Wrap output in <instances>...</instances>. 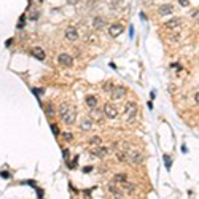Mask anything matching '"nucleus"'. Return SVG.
Listing matches in <instances>:
<instances>
[{"instance_id":"nucleus-12","label":"nucleus","mask_w":199,"mask_h":199,"mask_svg":"<svg viewBox=\"0 0 199 199\" xmlns=\"http://www.w3.org/2000/svg\"><path fill=\"white\" fill-rule=\"evenodd\" d=\"M86 105L89 108H96L97 107V97L96 96H88L86 97Z\"/></svg>"},{"instance_id":"nucleus-30","label":"nucleus","mask_w":199,"mask_h":199,"mask_svg":"<svg viewBox=\"0 0 199 199\" xmlns=\"http://www.w3.org/2000/svg\"><path fill=\"white\" fill-rule=\"evenodd\" d=\"M194 101H196V104L199 102V92H196V94H194Z\"/></svg>"},{"instance_id":"nucleus-20","label":"nucleus","mask_w":199,"mask_h":199,"mask_svg":"<svg viewBox=\"0 0 199 199\" xmlns=\"http://www.w3.org/2000/svg\"><path fill=\"white\" fill-rule=\"evenodd\" d=\"M164 163H166V167H167V169H170V166H172V159H170V158L167 156V154L164 156Z\"/></svg>"},{"instance_id":"nucleus-27","label":"nucleus","mask_w":199,"mask_h":199,"mask_svg":"<svg viewBox=\"0 0 199 199\" xmlns=\"http://www.w3.org/2000/svg\"><path fill=\"white\" fill-rule=\"evenodd\" d=\"M179 2H180L182 7H188V5H190V2H188V0H179Z\"/></svg>"},{"instance_id":"nucleus-23","label":"nucleus","mask_w":199,"mask_h":199,"mask_svg":"<svg viewBox=\"0 0 199 199\" xmlns=\"http://www.w3.org/2000/svg\"><path fill=\"white\" fill-rule=\"evenodd\" d=\"M0 177H2V179H11V175H10V172H5V170H3V172H0Z\"/></svg>"},{"instance_id":"nucleus-3","label":"nucleus","mask_w":199,"mask_h":199,"mask_svg":"<svg viewBox=\"0 0 199 199\" xmlns=\"http://www.w3.org/2000/svg\"><path fill=\"white\" fill-rule=\"evenodd\" d=\"M110 92H112V99H113V101H118V99L126 96V88L115 86V88H112V91H110Z\"/></svg>"},{"instance_id":"nucleus-18","label":"nucleus","mask_w":199,"mask_h":199,"mask_svg":"<svg viewBox=\"0 0 199 199\" xmlns=\"http://www.w3.org/2000/svg\"><path fill=\"white\" fill-rule=\"evenodd\" d=\"M89 143H91V145H99V143H101V137H97V135H94V137H91V140H89Z\"/></svg>"},{"instance_id":"nucleus-7","label":"nucleus","mask_w":199,"mask_h":199,"mask_svg":"<svg viewBox=\"0 0 199 199\" xmlns=\"http://www.w3.org/2000/svg\"><path fill=\"white\" fill-rule=\"evenodd\" d=\"M65 38L67 40H76L78 38V32H76L75 27H67L65 29Z\"/></svg>"},{"instance_id":"nucleus-9","label":"nucleus","mask_w":199,"mask_h":199,"mask_svg":"<svg viewBox=\"0 0 199 199\" xmlns=\"http://www.w3.org/2000/svg\"><path fill=\"white\" fill-rule=\"evenodd\" d=\"M135 113H137L135 104H132V102H128V104H126V115H128L129 118H134Z\"/></svg>"},{"instance_id":"nucleus-6","label":"nucleus","mask_w":199,"mask_h":199,"mask_svg":"<svg viewBox=\"0 0 199 199\" xmlns=\"http://www.w3.org/2000/svg\"><path fill=\"white\" fill-rule=\"evenodd\" d=\"M58 61L62 65H72V62H73V58H72L70 54H67V53H62V54H59Z\"/></svg>"},{"instance_id":"nucleus-28","label":"nucleus","mask_w":199,"mask_h":199,"mask_svg":"<svg viewBox=\"0 0 199 199\" xmlns=\"http://www.w3.org/2000/svg\"><path fill=\"white\" fill-rule=\"evenodd\" d=\"M46 112H48V115H53V113H54V110H53L51 105H48V107H46Z\"/></svg>"},{"instance_id":"nucleus-2","label":"nucleus","mask_w":199,"mask_h":199,"mask_svg":"<svg viewBox=\"0 0 199 199\" xmlns=\"http://www.w3.org/2000/svg\"><path fill=\"white\" fill-rule=\"evenodd\" d=\"M102 113H104V117H107L110 120H113V118L118 117V110H117V107H115V105H112V104H105Z\"/></svg>"},{"instance_id":"nucleus-26","label":"nucleus","mask_w":199,"mask_h":199,"mask_svg":"<svg viewBox=\"0 0 199 199\" xmlns=\"http://www.w3.org/2000/svg\"><path fill=\"white\" fill-rule=\"evenodd\" d=\"M104 89H105V91H112V83H104Z\"/></svg>"},{"instance_id":"nucleus-19","label":"nucleus","mask_w":199,"mask_h":199,"mask_svg":"<svg viewBox=\"0 0 199 199\" xmlns=\"http://www.w3.org/2000/svg\"><path fill=\"white\" fill-rule=\"evenodd\" d=\"M179 23H180V19L175 18V19H172V21H169V23H166V26H167V27H175Z\"/></svg>"},{"instance_id":"nucleus-31","label":"nucleus","mask_w":199,"mask_h":199,"mask_svg":"<svg viewBox=\"0 0 199 199\" xmlns=\"http://www.w3.org/2000/svg\"><path fill=\"white\" fill-rule=\"evenodd\" d=\"M69 2H70V3H75V2H76V0H69Z\"/></svg>"},{"instance_id":"nucleus-10","label":"nucleus","mask_w":199,"mask_h":199,"mask_svg":"<svg viewBox=\"0 0 199 199\" xmlns=\"http://www.w3.org/2000/svg\"><path fill=\"white\" fill-rule=\"evenodd\" d=\"M158 11H159V14L166 16V14H170V13L174 11V7L170 3H166V5H161V7L158 8Z\"/></svg>"},{"instance_id":"nucleus-24","label":"nucleus","mask_w":199,"mask_h":199,"mask_svg":"<svg viewBox=\"0 0 199 199\" xmlns=\"http://www.w3.org/2000/svg\"><path fill=\"white\" fill-rule=\"evenodd\" d=\"M124 188H126V190H128L129 193H132V191L135 190V186H134V185H129V183H126V185H124Z\"/></svg>"},{"instance_id":"nucleus-4","label":"nucleus","mask_w":199,"mask_h":199,"mask_svg":"<svg viewBox=\"0 0 199 199\" xmlns=\"http://www.w3.org/2000/svg\"><path fill=\"white\" fill-rule=\"evenodd\" d=\"M62 120H64V123L65 124H73L75 123V120H76V112L75 110H67L64 115H62Z\"/></svg>"},{"instance_id":"nucleus-14","label":"nucleus","mask_w":199,"mask_h":199,"mask_svg":"<svg viewBox=\"0 0 199 199\" xmlns=\"http://www.w3.org/2000/svg\"><path fill=\"white\" fill-rule=\"evenodd\" d=\"M108 154V150L107 148H99V150H94L92 151V156H97V158H104Z\"/></svg>"},{"instance_id":"nucleus-17","label":"nucleus","mask_w":199,"mask_h":199,"mask_svg":"<svg viewBox=\"0 0 199 199\" xmlns=\"http://www.w3.org/2000/svg\"><path fill=\"white\" fill-rule=\"evenodd\" d=\"M67 110H69V105H67V104H62V105L59 107V115L62 117V115H64L65 112H67Z\"/></svg>"},{"instance_id":"nucleus-13","label":"nucleus","mask_w":199,"mask_h":199,"mask_svg":"<svg viewBox=\"0 0 199 199\" xmlns=\"http://www.w3.org/2000/svg\"><path fill=\"white\" fill-rule=\"evenodd\" d=\"M104 24H105V19L101 18V16H99V18H94V21H92V26L96 27V29H102Z\"/></svg>"},{"instance_id":"nucleus-1","label":"nucleus","mask_w":199,"mask_h":199,"mask_svg":"<svg viewBox=\"0 0 199 199\" xmlns=\"http://www.w3.org/2000/svg\"><path fill=\"white\" fill-rule=\"evenodd\" d=\"M126 153V161H129L132 164H140L143 161V154L137 150H129V151H124Z\"/></svg>"},{"instance_id":"nucleus-25","label":"nucleus","mask_w":199,"mask_h":199,"mask_svg":"<svg viewBox=\"0 0 199 199\" xmlns=\"http://www.w3.org/2000/svg\"><path fill=\"white\" fill-rule=\"evenodd\" d=\"M24 21H26V16L23 14V16H21V19H19V24H18L19 29H21V27H24Z\"/></svg>"},{"instance_id":"nucleus-15","label":"nucleus","mask_w":199,"mask_h":199,"mask_svg":"<svg viewBox=\"0 0 199 199\" xmlns=\"http://www.w3.org/2000/svg\"><path fill=\"white\" fill-rule=\"evenodd\" d=\"M92 128V121L91 120H83L81 124H80V129L81 131H89Z\"/></svg>"},{"instance_id":"nucleus-11","label":"nucleus","mask_w":199,"mask_h":199,"mask_svg":"<svg viewBox=\"0 0 199 199\" xmlns=\"http://www.w3.org/2000/svg\"><path fill=\"white\" fill-rule=\"evenodd\" d=\"M91 118H92L94 121H101V120L104 118V113H102L97 107H96V108H91Z\"/></svg>"},{"instance_id":"nucleus-5","label":"nucleus","mask_w":199,"mask_h":199,"mask_svg":"<svg viewBox=\"0 0 199 199\" xmlns=\"http://www.w3.org/2000/svg\"><path fill=\"white\" fill-rule=\"evenodd\" d=\"M121 32H123V26H121L120 23H115V24H112L108 27V34H110V37H118Z\"/></svg>"},{"instance_id":"nucleus-8","label":"nucleus","mask_w":199,"mask_h":199,"mask_svg":"<svg viewBox=\"0 0 199 199\" xmlns=\"http://www.w3.org/2000/svg\"><path fill=\"white\" fill-rule=\"evenodd\" d=\"M30 54H32V56H34V58H37L38 61H43V59H45V56H46V54H45V51H43V49L42 48H32L30 49Z\"/></svg>"},{"instance_id":"nucleus-16","label":"nucleus","mask_w":199,"mask_h":199,"mask_svg":"<svg viewBox=\"0 0 199 199\" xmlns=\"http://www.w3.org/2000/svg\"><path fill=\"white\" fill-rule=\"evenodd\" d=\"M115 182H121V183H124V182H126V175H124V174L115 175Z\"/></svg>"},{"instance_id":"nucleus-29","label":"nucleus","mask_w":199,"mask_h":199,"mask_svg":"<svg viewBox=\"0 0 199 199\" xmlns=\"http://www.w3.org/2000/svg\"><path fill=\"white\" fill-rule=\"evenodd\" d=\"M37 18H38V11H35L34 14H32V16H30V19H37Z\"/></svg>"},{"instance_id":"nucleus-22","label":"nucleus","mask_w":199,"mask_h":199,"mask_svg":"<svg viewBox=\"0 0 199 199\" xmlns=\"http://www.w3.org/2000/svg\"><path fill=\"white\" fill-rule=\"evenodd\" d=\"M49 126H51L53 134H54V135H58V134H59V128H58V124H54V123H53V124H49Z\"/></svg>"},{"instance_id":"nucleus-21","label":"nucleus","mask_w":199,"mask_h":199,"mask_svg":"<svg viewBox=\"0 0 199 199\" xmlns=\"http://www.w3.org/2000/svg\"><path fill=\"white\" fill-rule=\"evenodd\" d=\"M61 135H62V139H64V140H72V139H73V135H72L70 132H62Z\"/></svg>"}]
</instances>
